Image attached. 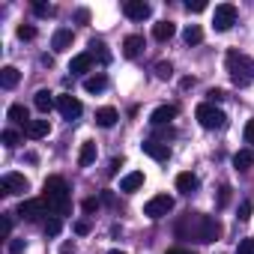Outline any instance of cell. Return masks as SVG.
I'll list each match as a JSON object with an SVG mask.
<instances>
[{
    "mask_svg": "<svg viewBox=\"0 0 254 254\" xmlns=\"http://www.w3.org/2000/svg\"><path fill=\"white\" fill-rule=\"evenodd\" d=\"M233 24H236V6H233V3H221V6H215L212 27H215L218 33H224V30H230Z\"/></svg>",
    "mask_w": 254,
    "mask_h": 254,
    "instance_id": "obj_6",
    "label": "cell"
},
{
    "mask_svg": "<svg viewBox=\"0 0 254 254\" xmlns=\"http://www.w3.org/2000/svg\"><path fill=\"white\" fill-rule=\"evenodd\" d=\"M191 84H194V78H183V81H180V87H183V90H189Z\"/></svg>",
    "mask_w": 254,
    "mask_h": 254,
    "instance_id": "obj_46",
    "label": "cell"
},
{
    "mask_svg": "<svg viewBox=\"0 0 254 254\" xmlns=\"http://www.w3.org/2000/svg\"><path fill=\"white\" fill-rule=\"evenodd\" d=\"M156 75H159L162 81H168V78L174 75V66H171L168 60H162V63H156Z\"/></svg>",
    "mask_w": 254,
    "mask_h": 254,
    "instance_id": "obj_28",
    "label": "cell"
},
{
    "mask_svg": "<svg viewBox=\"0 0 254 254\" xmlns=\"http://www.w3.org/2000/svg\"><path fill=\"white\" fill-rule=\"evenodd\" d=\"M206 96H209V102L215 105V102H221V99H224V90H209Z\"/></svg>",
    "mask_w": 254,
    "mask_h": 254,
    "instance_id": "obj_42",
    "label": "cell"
},
{
    "mask_svg": "<svg viewBox=\"0 0 254 254\" xmlns=\"http://www.w3.org/2000/svg\"><path fill=\"white\" fill-rule=\"evenodd\" d=\"M75 233H78V236H87V233H90V221H87V218L75 221Z\"/></svg>",
    "mask_w": 254,
    "mask_h": 254,
    "instance_id": "obj_38",
    "label": "cell"
},
{
    "mask_svg": "<svg viewBox=\"0 0 254 254\" xmlns=\"http://www.w3.org/2000/svg\"><path fill=\"white\" fill-rule=\"evenodd\" d=\"M120 165H123V159H111V165H108V174L114 177V174L120 171Z\"/></svg>",
    "mask_w": 254,
    "mask_h": 254,
    "instance_id": "obj_43",
    "label": "cell"
},
{
    "mask_svg": "<svg viewBox=\"0 0 254 254\" xmlns=\"http://www.w3.org/2000/svg\"><path fill=\"white\" fill-rule=\"evenodd\" d=\"M174 33H177V27H174L171 21H159V24L153 27V39H156V42H168Z\"/></svg>",
    "mask_w": 254,
    "mask_h": 254,
    "instance_id": "obj_20",
    "label": "cell"
},
{
    "mask_svg": "<svg viewBox=\"0 0 254 254\" xmlns=\"http://www.w3.org/2000/svg\"><path fill=\"white\" fill-rule=\"evenodd\" d=\"M183 42H186V45H200V42H203V30H200L197 24H189V27L183 30Z\"/></svg>",
    "mask_w": 254,
    "mask_h": 254,
    "instance_id": "obj_26",
    "label": "cell"
},
{
    "mask_svg": "<svg viewBox=\"0 0 254 254\" xmlns=\"http://www.w3.org/2000/svg\"><path fill=\"white\" fill-rule=\"evenodd\" d=\"M186 9L189 12H203L206 9V0H186Z\"/></svg>",
    "mask_w": 254,
    "mask_h": 254,
    "instance_id": "obj_33",
    "label": "cell"
},
{
    "mask_svg": "<svg viewBox=\"0 0 254 254\" xmlns=\"http://www.w3.org/2000/svg\"><path fill=\"white\" fill-rule=\"evenodd\" d=\"M141 150H144L150 159H156V162H168V159H171L168 144H159V141H144V144H141Z\"/></svg>",
    "mask_w": 254,
    "mask_h": 254,
    "instance_id": "obj_11",
    "label": "cell"
},
{
    "mask_svg": "<svg viewBox=\"0 0 254 254\" xmlns=\"http://www.w3.org/2000/svg\"><path fill=\"white\" fill-rule=\"evenodd\" d=\"M108 87V78L105 75H90V78H84V90L87 93H102Z\"/></svg>",
    "mask_w": 254,
    "mask_h": 254,
    "instance_id": "obj_27",
    "label": "cell"
},
{
    "mask_svg": "<svg viewBox=\"0 0 254 254\" xmlns=\"http://www.w3.org/2000/svg\"><path fill=\"white\" fill-rule=\"evenodd\" d=\"M168 254H194V251H189V248H168Z\"/></svg>",
    "mask_w": 254,
    "mask_h": 254,
    "instance_id": "obj_45",
    "label": "cell"
},
{
    "mask_svg": "<svg viewBox=\"0 0 254 254\" xmlns=\"http://www.w3.org/2000/svg\"><path fill=\"white\" fill-rule=\"evenodd\" d=\"M197 186H200V180L194 177V174H177V191H183V194H191V191H197Z\"/></svg>",
    "mask_w": 254,
    "mask_h": 254,
    "instance_id": "obj_17",
    "label": "cell"
},
{
    "mask_svg": "<svg viewBox=\"0 0 254 254\" xmlns=\"http://www.w3.org/2000/svg\"><path fill=\"white\" fill-rule=\"evenodd\" d=\"M0 233H3V239H9V233H12V212H3V224H0Z\"/></svg>",
    "mask_w": 254,
    "mask_h": 254,
    "instance_id": "obj_31",
    "label": "cell"
},
{
    "mask_svg": "<svg viewBox=\"0 0 254 254\" xmlns=\"http://www.w3.org/2000/svg\"><path fill=\"white\" fill-rule=\"evenodd\" d=\"M123 12H126V18H132V21H144V18H150V3H144V0H126L123 3Z\"/></svg>",
    "mask_w": 254,
    "mask_h": 254,
    "instance_id": "obj_10",
    "label": "cell"
},
{
    "mask_svg": "<svg viewBox=\"0 0 254 254\" xmlns=\"http://www.w3.org/2000/svg\"><path fill=\"white\" fill-rule=\"evenodd\" d=\"M236 254H254V239H242L236 245Z\"/></svg>",
    "mask_w": 254,
    "mask_h": 254,
    "instance_id": "obj_36",
    "label": "cell"
},
{
    "mask_svg": "<svg viewBox=\"0 0 254 254\" xmlns=\"http://www.w3.org/2000/svg\"><path fill=\"white\" fill-rule=\"evenodd\" d=\"M48 132H51V123H48V120H33V123L27 126V135H30V138H45Z\"/></svg>",
    "mask_w": 254,
    "mask_h": 254,
    "instance_id": "obj_25",
    "label": "cell"
},
{
    "mask_svg": "<svg viewBox=\"0 0 254 254\" xmlns=\"http://www.w3.org/2000/svg\"><path fill=\"white\" fill-rule=\"evenodd\" d=\"M141 186H144V174H141V171H132V174H126V177L120 180V191H126V194L138 191Z\"/></svg>",
    "mask_w": 254,
    "mask_h": 254,
    "instance_id": "obj_14",
    "label": "cell"
},
{
    "mask_svg": "<svg viewBox=\"0 0 254 254\" xmlns=\"http://www.w3.org/2000/svg\"><path fill=\"white\" fill-rule=\"evenodd\" d=\"M224 63H227L230 81H233L236 87H248V84L254 81V60H251V57H245V54H239V51H227Z\"/></svg>",
    "mask_w": 254,
    "mask_h": 254,
    "instance_id": "obj_3",
    "label": "cell"
},
{
    "mask_svg": "<svg viewBox=\"0 0 254 254\" xmlns=\"http://www.w3.org/2000/svg\"><path fill=\"white\" fill-rule=\"evenodd\" d=\"M194 117H197V123L203 126V129H224V126H227V114L221 108H215L212 102L197 105L194 108Z\"/></svg>",
    "mask_w": 254,
    "mask_h": 254,
    "instance_id": "obj_4",
    "label": "cell"
},
{
    "mask_svg": "<svg viewBox=\"0 0 254 254\" xmlns=\"http://www.w3.org/2000/svg\"><path fill=\"white\" fill-rule=\"evenodd\" d=\"M141 51H144V36L132 33V36H126V39H123V54L129 57V60H135Z\"/></svg>",
    "mask_w": 254,
    "mask_h": 254,
    "instance_id": "obj_12",
    "label": "cell"
},
{
    "mask_svg": "<svg viewBox=\"0 0 254 254\" xmlns=\"http://www.w3.org/2000/svg\"><path fill=\"white\" fill-rule=\"evenodd\" d=\"M251 209H254L251 200H242V203H239V221H248V218H251Z\"/></svg>",
    "mask_w": 254,
    "mask_h": 254,
    "instance_id": "obj_34",
    "label": "cell"
},
{
    "mask_svg": "<svg viewBox=\"0 0 254 254\" xmlns=\"http://www.w3.org/2000/svg\"><path fill=\"white\" fill-rule=\"evenodd\" d=\"M242 135H245V144H251V147H254V120H248V123H245V132H242Z\"/></svg>",
    "mask_w": 254,
    "mask_h": 254,
    "instance_id": "obj_37",
    "label": "cell"
},
{
    "mask_svg": "<svg viewBox=\"0 0 254 254\" xmlns=\"http://www.w3.org/2000/svg\"><path fill=\"white\" fill-rule=\"evenodd\" d=\"M81 206H84V212H96V209H99V200H96V197H87Z\"/></svg>",
    "mask_w": 254,
    "mask_h": 254,
    "instance_id": "obj_39",
    "label": "cell"
},
{
    "mask_svg": "<svg viewBox=\"0 0 254 254\" xmlns=\"http://www.w3.org/2000/svg\"><path fill=\"white\" fill-rule=\"evenodd\" d=\"M9 251H12V254H21V251H24V239H12V242H9Z\"/></svg>",
    "mask_w": 254,
    "mask_h": 254,
    "instance_id": "obj_41",
    "label": "cell"
},
{
    "mask_svg": "<svg viewBox=\"0 0 254 254\" xmlns=\"http://www.w3.org/2000/svg\"><path fill=\"white\" fill-rule=\"evenodd\" d=\"M233 165H236V171H248V168H254V150H239V153L233 156Z\"/></svg>",
    "mask_w": 254,
    "mask_h": 254,
    "instance_id": "obj_24",
    "label": "cell"
},
{
    "mask_svg": "<svg viewBox=\"0 0 254 254\" xmlns=\"http://www.w3.org/2000/svg\"><path fill=\"white\" fill-rule=\"evenodd\" d=\"M117 120H120V114H117V108H111V105H105V108L96 111V123L102 126V129H111V126H117Z\"/></svg>",
    "mask_w": 254,
    "mask_h": 254,
    "instance_id": "obj_15",
    "label": "cell"
},
{
    "mask_svg": "<svg viewBox=\"0 0 254 254\" xmlns=\"http://www.w3.org/2000/svg\"><path fill=\"white\" fill-rule=\"evenodd\" d=\"M51 48H54V51H69V48H72V30H69V27H60V30H54Z\"/></svg>",
    "mask_w": 254,
    "mask_h": 254,
    "instance_id": "obj_16",
    "label": "cell"
},
{
    "mask_svg": "<svg viewBox=\"0 0 254 254\" xmlns=\"http://www.w3.org/2000/svg\"><path fill=\"white\" fill-rule=\"evenodd\" d=\"M27 191V177L24 174H3L0 180V194H24Z\"/></svg>",
    "mask_w": 254,
    "mask_h": 254,
    "instance_id": "obj_8",
    "label": "cell"
},
{
    "mask_svg": "<svg viewBox=\"0 0 254 254\" xmlns=\"http://www.w3.org/2000/svg\"><path fill=\"white\" fill-rule=\"evenodd\" d=\"M57 111H60L66 120H78L81 111H84V105H81L72 93H63V96H57Z\"/></svg>",
    "mask_w": 254,
    "mask_h": 254,
    "instance_id": "obj_9",
    "label": "cell"
},
{
    "mask_svg": "<svg viewBox=\"0 0 254 254\" xmlns=\"http://www.w3.org/2000/svg\"><path fill=\"white\" fill-rule=\"evenodd\" d=\"M18 39H24V42L36 39V27H33V24H21V27H18Z\"/></svg>",
    "mask_w": 254,
    "mask_h": 254,
    "instance_id": "obj_29",
    "label": "cell"
},
{
    "mask_svg": "<svg viewBox=\"0 0 254 254\" xmlns=\"http://www.w3.org/2000/svg\"><path fill=\"white\" fill-rule=\"evenodd\" d=\"M93 69V54H78L69 63V72H90Z\"/></svg>",
    "mask_w": 254,
    "mask_h": 254,
    "instance_id": "obj_23",
    "label": "cell"
},
{
    "mask_svg": "<svg viewBox=\"0 0 254 254\" xmlns=\"http://www.w3.org/2000/svg\"><path fill=\"white\" fill-rule=\"evenodd\" d=\"M227 200H230V189H227V186H221V191H218V206H224Z\"/></svg>",
    "mask_w": 254,
    "mask_h": 254,
    "instance_id": "obj_40",
    "label": "cell"
},
{
    "mask_svg": "<svg viewBox=\"0 0 254 254\" xmlns=\"http://www.w3.org/2000/svg\"><path fill=\"white\" fill-rule=\"evenodd\" d=\"M174 117H177V108H174V105H159V108L150 114V123H153V126H168Z\"/></svg>",
    "mask_w": 254,
    "mask_h": 254,
    "instance_id": "obj_13",
    "label": "cell"
},
{
    "mask_svg": "<svg viewBox=\"0 0 254 254\" xmlns=\"http://www.w3.org/2000/svg\"><path fill=\"white\" fill-rule=\"evenodd\" d=\"M45 200L42 197H24L21 203H18V215L24 218V221H39L42 215H45Z\"/></svg>",
    "mask_w": 254,
    "mask_h": 254,
    "instance_id": "obj_7",
    "label": "cell"
},
{
    "mask_svg": "<svg viewBox=\"0 0 254 254\" xmlns=\"http://www.w3.org/2000/svg\"><path fill=\"white\" fill-rule=\"evenodd\" d=\"M3 144H6V147H18V144H21V138H18V132H12V129H6V132H3Z\"/></svg>",
    "mask_w": 254,
    "mask_h": 254,
    "instance_id": "obj_32",
    "label": "cell"
},
{
    "mask_svg": "<svg viewBox=\"0 0 254 254\" xmlns=\"http://www.w3.org/2000/svg\"><path fill=\"white\" fill-rule=\"evenodd\" d=\"M221 236V224L212 215L186 212L177 221V239H194V242H215Z\"/></svg>",
    "mask_w": 254,
    "mask_h": 254,
    "instance_id": "obj_1",
    "label": "cell"
},
{
    "mask_svg": "<svg viewBox=\"0 0 254 254\" xmlns=\"http://www.w3.org/2000/svg\"><path fill=\"white\" fill-rule=\"evenodd\" d=\"M9 120H12V123H18V126H24V129H27L30 123H33L24 105H12V108H9Z\"/></svg>",
    "mask_w": 254,
    "mask_h": 254,
    "instance_id": "obj_22",
    "label": "cell"
},
{
    "mask_svg": "<svg viewBox=\"0 0 254 254\" xmlns=\"http://www.w3.org/2000/svg\"><path fill=\"white\" fill-rule=\"evenodd\" d=\"M108 254H126V251H117V248H114V251H108Z\"/></svg>",
    "mask_w": 254,
    "mask_h": 254,
    "instance_id": "obj_47",
    "label": "cell"
},
{
    "mask_svg": "<svg viewBox=\"0 0 254 254\" xmlns=\"http://www.w3.org/2000/svg\"><path fill=\"white\" fill-rule=\"evenodd\" d=\"M63 254H72V251H69V248H66V251H63Z\"/></svg>",
    "mask_w": 254,
    "mask_h": 254,
    "instance_id": "obj_48",
    "label": "cell"
},
{
    "mask_svg": "<svg viewBox=\"0 0 254 254\" xmlns=\"http://www.w3.org/2000/svg\"><path fill=\"white\" fill-rule=\"evenodd\" d=\"M60 227H63V224H60V218H51V221L45 224V236H57V233H60Z\"/></svg>",
    "mask_w": 254,
    "mask_h": 254,
    "instance_id": "obj_35",
    "label": "cell"
},
{
    "mask_svg": "<svg viewBox=\"0 0 254 254\" xmlns=\"http://www.w3.org/2000/svg\"><path fill=\"white\" fill-rule=\"evenodd\" d=\"M18 81H21V72L15 66H3V69H0V84H3V90H15Z\"/></svg>",
    "mask_w": 254,
    "mask_h": 254,
    "instance_id": "obj_18",
    "label": "cell"
},
{
    "mask_svg": "<svg viewBox=\"0 0 254 254\" xmlns=\"http://www.w3.org/2000/svg\"><path fill=\"white\" fill-rule=\"evenodd\" d=\"M171 209H174V197H171V194H156V197H150V200H147L144 215H147V218H153V221H159V218H165Z\"/></svg>",
    "mask_w": 254,
    "mask_h": 254,
    "instance_id": "obj_5",
    "label": "cell"
},
{
    "mask_svg": "<svg viewBox=\"0 0 254 254\" xmlns=\"http://www.w3.org/2000/svg\"><path fill=\"white\" fill-rule=\"evenodd\" d=\"M75 18H78V24H87V21H90V12H87V9H78Z\"/></svg>",
    "mask_w": 254,
    "mask_h": 254,
    "instance_id": "obj_44",
    "label": "cell"
},
{
    "mask_svg": "<svg viewBox=\"0 0 254 254\" xmlns=\"http://www.w3.org/2000/svg\"><path fill=\"white\" fill-rule=\"evenodd\" d=\"M33 12H36L39 18H51V15H54V6H48V3H33Z\"/></svg>",
    "mask_w": 254,
    "mask_h": 254,
    "instance_id": "obj_30",
    "label": "cell"
},
{
    "mask_svg": "<svg viewBox=\"0 0 254 254\" xmlns=\"http://www.w3.org/2000/svg\"><path fill=\"white\" fill-rule=\"evenodd\" d=\"M33 105H36V111H42V114H48L54 105H57V99H54V93H48V90H39L36 96H33Z\"/></svg>",
    "mask_w": 254,
    "mask_h": 254,
    "instance_id": "obj_19",
    "label": "cell"
},
{
    "mask_svg": "<svg viewBox=\"0 0 254 254\" xmlns=\"http://www.w3.org/2000/svg\"><path fill=\"white\" fill-rule=\"evenodd\" d=\"M42 200L51 212L57 215H66L69 212V186L63 177H48L45 186H42Z\"/></svg>",
    "mask_w": 254,
    "mask_h": 254,
    "instance_id": "obj_2",
    "label": "cell"
},
{
    "mask_svg": "<svg viewBox=\"0 0 254 254\" xmlns=\"http://www.w3.org/2000/svg\"><path fill=\"white\" fill-rule=\"evenodd\" d=\"M93 162H96V144H93V141H84V144H81V153H78V165L87 168V165H93Z\"/></svg>",
    "mask_w": 254,
    "mask_h": 254,
    "instance_id": "obj_21",
    "label": "cell"
}]
</instances>
